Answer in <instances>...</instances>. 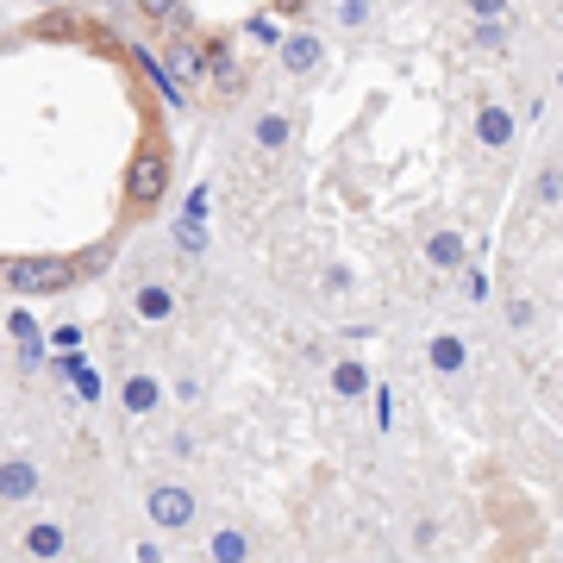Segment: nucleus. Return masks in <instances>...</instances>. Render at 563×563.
Segmentation results:
<instances>
[{
    "label": "nucleus",
    "mask_w": 563,
    "mask_h": 563,
    "mask_svg": "<svg viewBox=\"0 0 563 563\" xmlns=\"http://www.w3.org/2000/svg\"><path fill=\"white\" fill-rule=\"evenodd\" d=\"M463 363H470V344H463L457 332H439V339H432V369H439V376H457Z\"/></svg>",
    "instance_id": "obj_13"
},
{
    "label": "nucleus",
    "mask_w": 563,
    "mask_h": 563,
    "mask_svg": "<svg viewBox=\"0 0 563 563\" xmlns=\"http://www.w3.org/2000/svg\"><path fill=\"white\" fill-rule=\"evenodd\" d=\"M463 257H470L463 232H432V239H426V263H432V269H463Z\"/></svg>",
    "instance_id": "obj_9"
},
{
    "label": "nucleus",
    "mask_w": 563,
    "mask_h": 563,
    "mask_svg": "<svg viewBox=\"0 0 563 563\" xmlns=\"http://www.w3.org/2000/svg\"><path fill=\"white\" fill-rule=\"evenodd\" d=\"M176 239H181V257H201V251H207L201 220H181V225H176Z\"/></svg>",
    "instance_id": "obj_20"
},
{
    "label": "nucleus",
    "mask_w": 563,
    "mask_h": 563,
    "mask_svg": "<svg viewBox=\"0 0 563 563\" xmlns=\"http://www.w3.org/2000/svg\"><path fill=\"white\" fill-rule=\"evenodd\" d=\"M0 282L13 295H57V288L76 282V263L69 257H7L0 263Z\"/></svg>",
    "instance_id": "obj_2"
},
{
    "label": "nucleus",
    "mask_w": 563,
    "mask_h": 563,
    "mask_svg": "<svg viewBox=\"0 0 563 563\" xmlns=\"http://www.w3.org/2000/svg\"><path fill=\"white\" fill-rule=\"evenodd\" d=\"M132 307H139V320H169V313H176V295H169V288H163V282H144L139 295H132Z\"/></svg>",
    "instance_id": "obj_12"
},
{
    "label": "nucleus",
    "mask_w": 563,
    "mask_h": 563,
    "mask_svg": "<svg viewBox=\"0 0 563 563\" xmlns=\"http://www.w3.org/2000/svg\"><path fill=\"white\" fill-rule=\"evenodd\" d=\"M476 20H507V0H470Z\"/></svg>",
    "instance_id": "obj_23"
},
{
    "label": "nucleus",
    "mask_w": 563,
    "mask_h": 563,
    "mask_svg": "<svg viewBox=\"0 0 563 563\" xmlns=\"http://www.w3.org/2000/svg\"><path fill=\"white\" fill-rule=\"evenodd\" d=\"M181 220H207V188H195V195H188V213H181Z\"/></svg>",
    "instance_id": "obj_24"
},
{
    "label": "nucleus",
    "mask_w": 563,
    "mask_h": 563,
    "mask_svg": "<svg viewBox=\"0 0 563 563\" xmlns=\"http://www.w3.org/2000/svg\"><path fill=\"white\" fill-rule=\"evenodd\" d=\"M163 69H169V76L176 81H201L207 76V57H201V44H169V51H163Z\"/></svg>",
    "instance_id": "obj_8"
},
{
    "label": "nucleus",
    "mask_w": 563,
    "mask_h": 563,
    "mask_svg": "<svg viewBox=\"0 0 563 563\" xmlns=\"http://www.w3.org/2000/svg\"><path fill=\"white\" fill-rule=\"evenodd\" d=\"M476 139H483V151H507L514 144V113L501 101H476Z\"/></svg>",
    "instance_id": "obj_5"
},
{
    "label": "nucleus",
    "mask_w": 563,
    "mask_h": 563,
    "mask_svg": "<svg viewBox=\"0 0 563 563\" xmlns=\"http://www.w3.org/2000/svg\"><path fill=\"white\" fill-rule=\"evenodd\" d=\"M558 195H563V176H558V163H544L539 181H532V201H539V207H558Z\"/></svg>",
    "instance_id": "obj_18"
},
{
    "label": "nucleus",
    "mask_w": 563,
    "mask_h": 563,
    "mask_svg": "<svg viewBox=\"0 0 563 563\" xmlns=\"http://www.w3.org/2000/svg\"><path fill=\"white\" fill-rule=\"evenodd\" d=\"M144 507H151V526H163V532H181V526L195 520V495L181 483H157Z\"/></svg>",
    "instance_id": "obj_3"
},
{
    "label": "nucleus",
    "mask_w": 563,
    "mask_h": 563,
    "mask_svg": "<svg viewBox=\"0 0 563 563\" xmlns=\"http://www.w3.org/2000/svg\"><path fill=\"white\" fill-rule=\"evenodd\" d=\"M332 395H339V401H363V395H369V369H363L357 357L332 363Z\"/></svg>",
    "instance_id": "obj_10"
},
{
    "label": "nucleus",
    "mask_w": 563,
    "mask_h": 563,
    "mask_svg": "<svg viewBox=\"0 0 563 563\" xmlns=\"http://www.w3.org/2000/svg\"><path fill=\"white\" fill-rule=\"evenodd\" d=\"M307 0H276V13H301Z\"/></svg>",
    "instance_id": "obj_26"
},
{
    "label": "nucleus",
    "mask_w": 563,
    "mask_h": 563,
    "mask_svg": "<svg viewBox=\"0 0 563 563\" xmlns=\"http://www.w3.org/2000/svg\"><path fill=\"white\" fill-rule=\"evenodd\" d=\"M139 563H163V551L157 544H139Z\"/></svg>",
    "instance_id": "obj_25"
},
{
    "label": "nucleus",
    "mask_w": 563,
    "mask_h": 563,
    "mask_svg": "<svg viewBox=\"0 0 563 563\" xmlns=\"http://www.w3.org/2000/svg\"><path fill=\"white\" fill-rule=\"evenodd\" d=\"M325 63V44L313 38V32H295V38H282V69L288 76H313Z\"/></svg>",
    "instance_id": "obj_6"
},
{
    "label": "nucleus",
    "mask_w": 563,
    "mask_h": 563,
    "mask_svg": "<svg viewBox=\"0 0 563 563\" xmlns=\"http://www.w3.org/2000/svg\"><path fill=\"white\" fill-rule=\"evenodd\" d=\"M476 51H507V20H483V25H476Z\"/></svg>",
    "instance_id": "obj_19"
},
{
    "label": "nucleus",
    "mask_w": 563,
    "mask_h": 563,
    "mask_svg": "<svg viewBox=\"0 0 563 563\" xmlns=\"http://www.w3.org/2000/svg\"><path fill=\"white\" fill-rule=\"evenodd\" d=\"M207 551H213V563H251V539H244V532H232V526H225V532H213V544H207Z\"/></svg>",
    "instance_id": "obj_15"
},
{
    "label": "nucleus",
    "mask_w": 563,
    "mask_h": 563,
    "mask_svg": "<svg viewBox=\"0 0 563 563\" xmlns=\"http://www.w3.org/2000/svg\"><path fill=\"white\" fill-rule=\"evenodd\" d=\"M63 526L57 520H38V526H25V551H32V558L38 563H51V558H63Z\"/></svg>",
    "instance_id": "obj_11"
},
{
    "label": "nucleus",
    "mask_w": 563,
    "mask_h": 563,
    "mask_svg": "<svg viewBox=\"0 0 563 563\" xmlns=\"http://www.w3.org/2000/svg\"><path fill=\"white\" fill-rule=\"evenodd\" d=\"M339 20H344V25H369V0H344Z\"/></svg>",
    "instance_id": "obj_22"
},
{
    "label": "nucleus",
    "mask_w": 563,
    "mask_h": 563,
    "mask_svg": "<svg viewBox=\"0 0 563 563\" xmlns=\"http://www.w3.org/2000/svg\"><path fill=\"white\" fill-rule=\"evenodd\" d=\"M125 51L139 57V69H144V76L157 81V95H163V101H169V107H188V88H181V81L169 76V69H163V57H157V51H144V44H125Z\"/></svg>",
    "instance_id": "obj_7"
},
{
    "label": "nucleus",
    "mask_w": 563,
    "mask_h": 563,
    "mask_svg": "<svg viewBox=\"0 0 563 563\" xmlns=\"http://www.w3.org/2000/svg\"><path fill=\"white\" fill-rule=\"evenodd\" d=\"M32 38H76V20L69 13H38L32 20Z\"/></svg>",
    "instance_id": "obj_17"
},
{
    "label": "nucleus",
    "mask_w": 563,
    "mask_h": 563,
    "mask_svg": "<svg viewBox=\"0 0 563 563\" xmlns=\"http://www.w3.org/2000/svg\"><path fill=\"white\" fill-rule=\"evenodd\" d=\"M163 195H169V151H163V144H144V151H132V163H125V207L144 213V207H157Z\"/></svg>",
    "instance_id": "obj_1"
},
{
    "label": "nucleus",
    "mask_w": 563,
    "mask_h": 563,
    "mask_svg": "<svg viewBox=\"0 0 563 563\" xmlns=\"http://www.w3.org/2000/svg\"><path fill=\"white\" fill-rule=\"evenodd\" d=\"M38 463L32 457H0V501L20 507V501H38Z\"/></svg>",
    "instance_id": "obj_4"
},
{
    "label": "nucleus",
    "mask_w": 563,
    "mask_h": 563,
    "mask_svg": "<svg viewBox=\"0 0 563 563\" xmlns=\"http://www.w3.org/2000/svg\"><path fill=\"white\" fill-rule=\"evenodd\" d=\"M288 139H295L288 113H257V144H263V151H282Z\"/></svg>",
    "instance_id": "obj_16"
},
{
    "label": "nucleus",
    "mask_w": 563,
    "mask_h": 563,
    "mask_svg": "<svg viewBox=\"0 0 563 563\" xmlns=\"http://www.w3.org/2000/svg\"><path fill=\"white\" fill-rule=\"evenodd\" d=\"M176 7H181V0H139L144 20H176Z\"/></svg>",
    "instance_id": "obj_21"
},
{
    "label": "nucleus",
    "mask_w": 563,
    "mask_h": 563,
    "mask_svg": "<svg viewBox=\"0 0 563 563\" xmlns=\"http://www.w3.org/2000/svg\"><path fill=\"white\" fill-rule=\"evenodd\" d=\"M120 395H125V413H151V407L163 401V388L151 383V376H125V388H120Z\"/></svg>",
    "instance_id": "obj_14"
}]
</instances>
